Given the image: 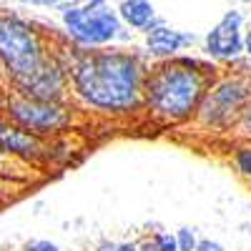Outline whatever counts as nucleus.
<instances>
[{"label": "nucleus", "mask_w": 251, "mask_h": 251, "mask_svg": "<svg viewBox=\"0 0 251 251\" xmlns=\"http://www.w3.org/2000/svg\"><path fill=\"white\" fill-rule=\"evenodd\" d=\"M71 100L91 121L133 123L143 118V83L149 58L133 46H66Z\"/></svg>", "instance_id": "1"}, {"label": "nucleus", "mask_w": 251, "mask_h": 251, "mask_svg": "<svg viewBox=\"0 0 251 251\" xmlns=\"http://www.w3.org/2000/svg\"><path fill=\"white\" fill-rule=\"evenodd\" d=\"M219 73L221 66L206 55L181 53L166 60H151L143 83V118L156 128L188 126Z\"/></svg>", "instance_id": "2"}, {"label": "nucleus", "mask_w": 251, "mask_h": 251, "mask_svg": "<svg viewBox=\"0 0 251 251\" xmlns=\"http://www.w3.org/2000/svg\"><path fill=\"white\" fill-rule=\"evenodd\" d=\"M66 43L60 33L48 30L38 20L18 10L0 8V66L8 86L30 78Z\"/></svg>", "instance_id": "3"}, {"label": "nucleus", "mask_w": 251, "mask_h": 251, "mask_svg": "<svg viewBox=\"0 0 251 251\" xmlns=\"http://www.w3.org/2000/svg\"><path fill=\"white\" fill-rule=\"evenodd\" d=\"M55 10L60 20V35L73 48H108L133 43V30L121 23L111 0H63Z\"/></svg>", "instance_id": "4"}, {"label": "nucleus", "mask_w": 251, "mask_h": 251, "mask_svg": "<svg viewBox=\"0 0 251 251\" xmlns=\"http://www.w3.org/2000/svg\"><path fill=\"white\" fill-rule=\"evenodd\" d=\"M249 100H251V60L241 58L239 63L228 66V71L221 68V73L214 78V83L208 86V91L199 103V111L191 126L201 133L224 136L236 128Z\"/></svg>", "instance_id": "5"}, {"label": "nucleus", "mask_w": 251, "mask_h": 251, "mask_svg": "<svg viewBox=\"0 0 251 251\" xmlns=\"http://www.w3.org/2000/svg\"><path fill=\"white\" fill-rule=\"evenodd\" d=\"M0 118L20 126L25 131H33L43 138L68 136L86 126L91 118L83 113L75 103L68 100H40L20 93L10 86L0 91Z\"/></svg>", "instance_id": "6"}, {"label": "nucleus", "mask_w": 251, "mask_h": 251, "mask_svg": "<svg viewBox=\"0 0 251 251\" xmlns=\"http://www.w3.org/2000/svg\"><path fill=\"white\" fill-rule=\"evenodd\" d=\"M246 15L241 10H226L201 38V55L219 66H234L244 58Z\"/></svg>", "instance_id": "7"}, {"label": "nucleus", "mask_w": 251, "mask_h": 251, "mask_svg": "<svg viewBox=\"0 0 251 251\" xmlns=\"http://www.w3.org/2000/svg\"><path fill=\"white\" fill-rule=\"evenodd\" d=\"M48 143L50 138H43L33 131L20 128V126L10 123L8 118H0V151L10 161L25 166V169L46 171Z\"/></svg>", "instance_id": "8"}, {"label": "nucleus", "mask_w": 251, "mask_h": 251, "mask_svg": "<svg viewBox=\"0 0 251 251\" xmlns=\"http://www.w3.org/2000/svg\"><path fill=\"white\" fill-rule=\"evenodd\" d=\"M66 46L63 43L58 53L46 63L40 71H35L30 78L20 80L18 86H10L20 93L40 100H68L71 98V78H68V63H66Z\"/></svg>", "instance_id": "9"}, {"label": "nucleus", "mask_w": 251, "mask_h": 251, "mask_svg": "<svg viewBox=\"0 0 251 251\" xmlns=\"http://www.w3.org/2000/svg\"><path fill=\"white\" fill-rule=\"evenodd\" d=\"M201 43V38L191 30H178L171 28L169 23H161L153 30L143 33V46L141 50L146 53L149 60H166V58H174L181 53H188L194 46Z\"/></svg>", "instance_id": "10"}, {"label": "nucleus", "mask_w": 251, "mask_h": 251, "mask_svg": "<svg viewBox=\"0 0 251 251\" xmlns=\"http://www.w3.org/2000/svg\"><path fill=\"white\" fill-rule=\"evenodd\" d=\"M116 13L126 28L133 33H141V35L153 30L161 23H166V18H161L156 13V5L151 0H121L116 5Z\"/></svg>", "instance_id": "11"}, {"label": "nucleus", "mask_w": 251, "mask_h": 251, "mask_svg": "<svg viewBox=\"0 0 251 251\" xmlns=\"http://www.w3.org/2000/svg\"><path fill=\"white\" fill-rule=\"evenodd\" d=\"M228 163H231V169L236 171V176L251 186V138H239L231 146Z\"/></svg>", "instance_id": "12"}, {"label": "nucleus", "mask_w": 251, "mask_h": 251, "mask_svg": "<svg viewBox=\"0 0 251 251\" xmlns=\"http://www.w3.org/2000/svg\"><path fill=\"white\" fill-rule=\"evenodd\" d=\"M23 171H30V169L10 161L3 151H0V178H5V181H28V176Z\"/></svg>", "instance_id": "13"}, {"label": "nucleus", "mask_w": 251, "mask_h": 251, "mask_svg": "<svg viewBox=\"0 0 251 251\" xmlns=\"http://www.w3.org/2000/svg\"><path fill=\"white\" fill-rule=\"evenodd\" d=\"M176 234V244H178V251H194L196 244H199V234H196V228L191 226H181Z\"/></svg>", "instance_id": "14"}, {"label": "nucleus", "mask_w": 251, "mask_h": 251, "mask_svg": "<svg viewBox=\"0 0 251 251\" xmlns=\"http://www.w3.org/2000/svg\"><path fill=\"white\" fill-rule=\"evenodd\" d=\"M156 244H158V251H178V244H176V234L174 231H156Z\"/></svg>", "instance_id": "15"}, {"label": "nucleus", "mask_w": 251, "mask_h": 251, "mask_svg": "<svg viewBox=\"0 0 251 251\" xmlns=\"http://www.w3.org/2000/svg\"><path fill=\"white\" fill-rule=\"evenodd\" d=\"M234 131L239 133V138H251V100H249V106L244 108V113H241Z\"/></svg>", "instance_id": "16"}, {"label": "nucleus", "mask_w": 251, "mask_h": 251, "mask_svg": "<svg viewBox=\"0 0 251 251\" xmlns=\"http://www.w3.org/2000/svg\"><path fill=\"white\" fill-rule=\"evenodd\" d=\"M23 251H60V246L50 239H33L23 244Z\"/></svg>", "instance_id": "17"}, {"label": "nucleus", "mask_w": 251, "mask_h": 251, "mask_svg": "<svg viewBox=\"0 0 251 251\" xmlns=\"http://www.w3.org/2000/svg\"><path fill=\"white\" fill-rule=\"evenodd\" d=\"M194 251H224V246L219 241H214V239H199Z\"/></svg>", "instance_id": "18"}, {"label": "nucleus", "mask_w": 251, "mask_h": 251, "mask_svg": "<svg viewBox=\"0 0 251 251\" xmlns=\"http://www.w3.org/2000/svg\"><path fill=\"white\" fill-rule=\"evenodd\" d=\"M25 5H33V8H58L63 0H23Z\"/></svg>", "instance_id": "19"}, {"label": "nucleus", "mask_w": 251, "mask_h": 251, "mask_svg": "<svg viewBox=\"0 0 251 251\" xmlns=\"http://www.w3.org/2000/svg\"><path fill=\"white\" fill-rule=\"evenodd\" d=\"M138 246H141V251H158V244H156V236H153V234L143 236V239L138 241Z\"/></svg>", "instance_id": "20"}, {"label": "nucleus", "mask_w": 251, "mask_h": 251, "mask_svg": "<svg viewBox=\"0 0 251 251\" xmlns=\"http://www.w3.org/2000/svg\"><path fill=\"white\" fill-rule=\"evenodd\" d=\"M244 58L251 60V25H246L244 30Z\"/></svg>", "instance_id": "21"}, {"label": "nucleus", "mask_w": 251, "mask_h": 251, "mask_svg": "<svg viewBox=\"0 0 251 251\" xmlns=\"http://www.w3.org/2000/svg\"><path fill=\"white\" fill-rule=\"evenodd\" d=\"M118 251H141V246H138V241H123V244H118Z\"/></svg>", "instance_id": "22"}, {"label": "nucleus", "mask_w": 251, "mask_h": 251, "mask_svg": "<svg viewBox=\"0 0 251 251\" xmlns=\"http://www.w3.org/2000/svg\"><path fill=\"white\" fill-rule=\"evenodd\" d=\"M96 251H118V244L116 241H103Z\"/></svg>", "instance_id": "23"}, {"label": "nucleus", "mask_w": 251, "mask_h": 251, "mask_svg": "<svg viewBox=\"0 0 251 251\" xmlns=\"http://www.w3.org/2000/svg\"><path fill=\"white\" fill-rule=\"evenodd\" d=\"M8 86V80H5V73H3V66H0V91H3Z\"/></svg>", "instance_id": "24"}, {"label": "nucleus", "mask_w": 251, "mask_h": 251, "mask_svg": "<svg viewBox=\"0 0 251 251\" xmlns=\"http://www.w3.org/2000/svg\"><path fill=\"white\" fill-rule=\"evenodd\" d=\"M241 3H244V5H251V0H241Z\"/></svg>", "instance_id": "25"}]
</instances>
